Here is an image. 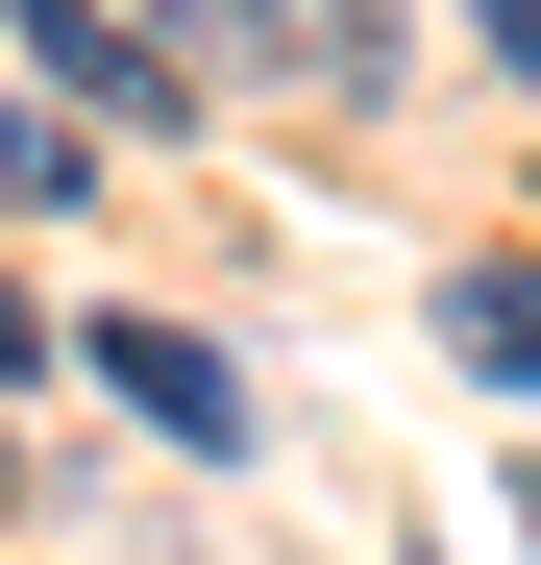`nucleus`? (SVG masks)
I'll use <instances>...</instances> for the list:
<instances>
[{
	"instance_id": "obj_1",
	"label": "nucleus",
	"mask_w": 541,
	"mask_h": 565,
	"mask_svg": "<svg viewBox=\"0 0 541 565\" xmlns=\"http://www.w3.org/2000/svg\"><path fill=\"white\" fill-rule=\"evenodd\" d=\"M0 25H25V74H50V99H99V124H198V50H172V25H124V0H0Z\"/></svg>"
},
{
	"instance_id": "obj_2",
	"label": "nucleus",
	"mask_w": 541,
	"mask_h": 565,
	"mask_svg": "<svg viewBox=\"0 0 541 565\" xmlns=\"http://www.w3.org/2000/svg\"><path fill=\"white\" fill-rule=\"evenodd\" d=\"M74 369H99V394H124V418H148V443H198V467H222V443H246V369H222V344H198V320H99V344H74Z\"/></svg>"
},
{
	"instance_id": "obj_3",
	"label": "nucleus",
	"mask_w": 541,
	"mask_h": 565,
	"mask_svg": "<svg viewBox=\"0 0 541 565\" xmlns=\"http://www.w3.org/2000/svg\"><path fill=\"white\" fill-rule=\"evenodd\" d=\"M222 50H270L296 99H370V74H394V25H370V0H222Z\"/></svg>"
},
{
	"instance_id": "obj_4",
	"label": "nucleus",
	"mask_w": 541,
	"mask_h": 565,
	"mask_svg": "<svg viewBox=\"0 0 541 565\" xmlns=\"http://www.w3.org/2000/svg\"><path fill=\"white\" fill-rule=\"evenodd\" d=\"M443 344H468L492 394H541V246H468V270H443Z\"/></svg>"
},
{
	"instance_id": "obj_5",
	"label": "nucleus",
	"mask_w": 541,
	"mask_h": 565,
	"mask_svg": "<svg viewBox=\"0 0 541 565\" xmlns=\"http://www.w3.org/2000/svg\"><path fill=\"white\" fill-rule=\"evenodd\" d=\"M468 25H492V74H541V0H468Z\"/></svg>"
},
{
	"instance_id": "obj_6",
	"label": "nucleus",
	"mask_w": 541,
	"mask_h": 565,
	"mask_svg": "<svg viewBox=\"0 0 541 565\" xmlns=\"http://www.w3.org/2000/svg\"><path fill=\"white\" fill-rule=\"evenodd\" d=\"M198 25H222V0H198Z\"/></svg>"
}]
</instances>
